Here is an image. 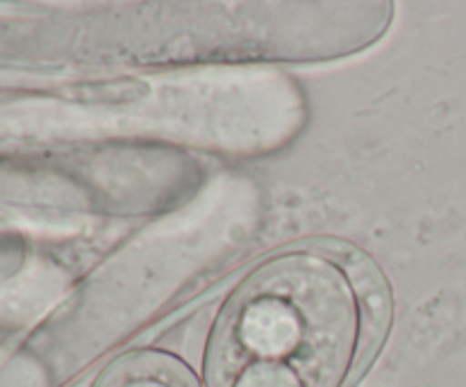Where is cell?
Listing matches in <instances>:
<instances>
[{
  "label": "cell",
  "mask_w": 466,
  "mask_h": 387,
  "mask_svg": "<svg viewBox=\"0 0 466 387\" xmlns=\"http://www.w3.org/2000/svg\"><path fill=\"white\" fill-rule=\"evenodd\" d=\"M100 387H196L194 381L171 360L137 355L123 360L100 382Z\"/></svg>",
  "instance_id": "2"
},
{
  "label": "cell",
  "mask_w": 466,
  "mask_h": 387,
  "mask_svg": "<svg viewBox=\"0 0 466 387\" xmlns=\"http://www.w3.org/2000/svg\"><path fill=\"white\" fill-rule=\"evenodd\" d=\"M378 291L328 250L258 269L218 326L209 387H346L378 328Z\"/></svg>",
  "instance_id": "1"
}]
</instances>
